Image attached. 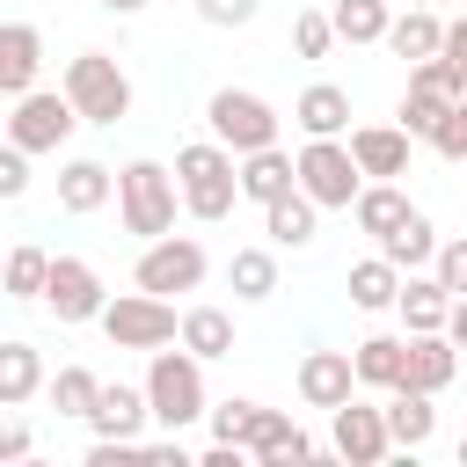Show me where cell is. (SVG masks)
<instances>
[{
    "mask_svg": "<svg viewBox=\"0 0 467 467\" xmlns=\"http://www.w3.org/2000/svg\"><path fill=\"white\" fill-rule=\"evenodd\" d=\"M29 190V153L15 139H0V197H22Z\"/></svg>",
    "mask_w": 467,
    "mask_h": 467,
    "instance_id": "f35d334b",
    "label": "cell"
},
{
    "mask_svg": "<svg viewBox=\"0 0 467 467\" xmlns=\"http://www.w3.org/2000/svg\"><path fill=\"white\" fill-rule=\"evenodd\" d=\"M350 372L358 387H401V336H365L350 350Z\"/></svg>",
    "mask_w": 467,
    "mask_h": 467,
    "instance_id": "83f0119b",
    "label": "cell"
},
{
    "mask_svg": "<svg viewBox=\"0 0 467 467\" xmlns=\"http://www.w3.org/2000/svg\"><path fill=\"white\" fill-rule=\"evenodd\" d=\"M102 7H109V15H139L146 0H102Z\"/></svg>",
    "mask_w": 467,
    "mask_h": 467,
    "instance_id": "ee69618b",
    "label": "cell"
},
{
    "mask_svg": "<svg viewBox=\"0 0 467 467\" xmlns=\"http://www.w3.org/2000/svg\"><path fill=\"white\" fill-rule=\"evenodd\" d=\"M139 292H153V299H168V292H197L204 285V248L190 241V234H161V241H146V255H139Z\"/></svg>",
    "mask_w": 467,
    "mask_h": 467,
    "instance_id": "9c48e42d",
    "label": "cell"
},
{
    "mask_svg": "<svg viewBox=\"0 0 467 467\" xmlns=\"http://www.w3.org/2000/svg\"><path fill=\"white\" fill-rule=\"evenodd\" d=\"M387 394H394V401L379 409V416H387V438H394V445H409V452H416V445H431V431H438L431 394H416V387H387Z\"/></svg>",
    "mask_w": 467,
    "mask_h": 467,
    "instance_id": "44dd1931",
    "label": "cell"
},
{
    "mask_svg": "<svg viewBox=\"0 0 467 467\" xmlns=\"http://www.w3.org/2000/svg\"><path fill=\"white\" fill-rule=\"evenodd\" d=\"M394 306H401V321H409V336H423V328H445V306H452V292H445L438 277H401V292H394Z\"/></svg>",
    "mask_w": 467,
    "mask_h": 467,
    "instance_id": "d4e9b609",
    "label": "cell"
},
{
    "mask_svg": "<svg viewBox=\"0 0 467 467\" xmlns=\"http://www.w3.org/2000/svg\"><path fill=\"white\" fill-rule=\"evenodd\" d=\"M350 161H358V175H401L409 168V131L401 124H358L350 131Z\"/></svg>",
    "mask_w": 467,
    "mask_h": 467,
    "instance_id": "2e32d148",
    "label": "cell"
},
{
    "mask_svg": "<svg viewBox=\"0 0 467 467\" xmlns=\"http://www.w3.org/2000/svg\"><path fill=\"white\" fill-rule=\"evenodd\" d=\"M350 387H358L350 350H306L299 358V401L306 409H336V401H350Z\"/></svg>",
    "mask_w": 467,
    "mask_h": 467,
    "instance_id": "5bb4252c",
    "label": "cell"
},
{
    "mask_svg": "<svg viewBox=\"0 0 467 467\" xmlns=\"http://www.w3.org/2000/svg\"><path fill=\"white\" fill-rule=\"evenodd\" d=\"M292 175H299V190L321 204V212H350V197L365 190V175H358V161H350V146L343 139H306L299 146V161H292Z\"/></svg>",
    "mask_w": 467,
    "mask_h": 467,
    "instance_id": "8992f818",
    "label": "cell"
},
{
    "mask_svg": "<svg viewBox=\"0 0 467 467\" xmlns=\"http://www.w3.org/2000/svg\"><path fill=\"white\" fill-rule=\"evenodd\" d=\"M460 109H467V88H460Z\"/></svg>",
    "mask_w": 467,
    "mask_h": 467,
    "instance_id": "bcb514c9",
    "label": "cell"
},
{
    "mask_svg": "<svg viewBox=\"0 0 467 467\" xmlns=\"http://www.w3.org/2000/svg\"><path fill=\"white\" fill-rule=\"evenodd\" d=\"M292 117H299L306 139H336V131H350V95H343L336 80H314V88L292 102Z\"/></svg>",
    "mask_w": 467,
    "mask_h": 467,
    "instance_id": "d6986e66",
    "label": "cell"
},
{
    "mask_svg": "<svg viewBox=\"0 0 467 467\" xmlns=\"http://www.w3.org/2000/svg\"><path fill=\"white\" fill-rule=\"evenodd\" d=\"M44 394V358L36 343H0V409H22Z\"/></svg>",
    "mask_w": 467,
    "mask_h": 467,
    "instance_id": "7402d4cb",
    "label": "cell"
},
{
    "mask_svg": "<svg viewBox=\"0 0 467 467\" xmlns=\"http://www.w3.org/2000/svg\"><path fill=\"white\" fill-rule=\"evenodd\" d=\"M328 22H336V36H343V44H379V36H387V22H394V7H387V0H336V7H328Z\"/></svg>",
    "mask_w": 467,
    "mask_h": 467,
    "instance_id": "f1b7e54d",
    "label": "cell"
},
{
    "mask_svg": "<svg viewBox=\"0 0 467 467\" xmlns=\"http://www.w3.org/2000/svg\"><path fill=\"white\" fill-rule=\"evenodd\" d=\"M379 255H387L394 270H416V263H431V255H438V234H431V219H423V212H409L401 226H387V234H379Z\"/></svg>",
    "mask_w": 467,
    "mask_h": 467,
    "instance_id": "4316f807",
    "label": "cell"
},
{
    "mask_svg": "<svg viewBox=\"0 0 467 467\" xmlns=\"http://www.w3.org/2000/svg\"><path fill=\"white\" fill-rule=\"evenodd\" d=\"M328 416H336V460H350V467H379V460L394 452V438H387V416H379V409L336 401Z\"/></svg>",
    "mask_w": 467,
    "mask_h": 467,
    "instance_id": "4fadbf2b",
    "label": "cell"
},
{
    "mask_svg": "<svg viewBox=\"0 0 467 467\" xmlns=\"http://www.w3.org/2000/svg\"><path fill=\"white\" fill-rule=\"evenodd\" d=\"M95 387H102V379H95L88 365H58V372L44 379V394H51L58 416H88V409H95Z\"/></svg>",
    "mask_w": 467,
    "mask_h": 467,
    "instance_id": "d6a6232c",
    "label": "cell"
},
{
    "mask_svg": "<svg viewBox=\"0 0 467 467\" xmlns=\"http://www.w3.org/2000/svg\"><path fill=\"white\" fill-rule=\"evenodd\" d=\"M350 212H358V226H365V234L379 241V234H387V226H401V219H409L416 204H409V197H401L394 182H372V190H358V197H350Z\"/></svg>",
    "mask_w": 467,
    "mask_h": 467,
    "instance_id": "f546056e",
    "label": "cell"
},
{
    "mask_svg": "<svg viewBox=\"0 0 467 467\" xmlns=\"http://www.w3.org/2000/svg\"><path fill=\"white\" fill-rule=\"evenodd\" d=\"M36 452V431L22 416H0V460H29Z\"/></svg>",
    "mask_w": 467,
    "mask_h": 467,
    "instance_id": "b9f144b4",
    "label": "cell"
},
{
    "mask_svg": "<svg viewBox=\"0 0 467 467\" xmlns=\"http://www.w3.org/2000/svg\"><path fill=\"white\" fill-rule=\"evenodd\" d=\"M175 190H182L190 219H226L234 197H241V182H234V153H226L219 139L182 146V153H175Z\"/></svg>",
    "mask_w": 467,
    "mask_h": 467,
    "instance_id": "7a4b0ae2",
    "label": "cell"
},
{
    "mask_svg": "<svg viewBox=\"0 0 467 467\" xmlns=\"http://www.w3.org/2000/svg\"><path fill=\"white\" fill-rule=\"evenodd\" d=\"M234 182H241V197H255V204H277L285 190H299V175H292V153H277V146H255V153H241Z\"/></svg>",
    "mask_w": 467,
    "mask_h": 467,
    "instance_id": "e0dca14e",
    "label": "cell"
},
{
    "mask_svg": "<svg viewBox=\"0 0 467 467\" xmlns=\"http://www.w3.org/2000/svg\"><path fill=\"white\" fill-rule=\"evenodd\" d=\"M204 124H212V139H219L226 153L277 146V109H270L263 95H248V88H219V95L204 102Z\"/></svg>",
    "mask_w": 467,
    "mask_h": 467,
    "instance_id": "5b68a950",
    "label": "cell"
},
{
    "mask_svg": "<svg viewBox=\"0 0 467 467\" xmlns=\"http://www.w3.org/2000/svg\"><path fill=\"white\" fill-rule=\"evenodd\" d=\"M314 212H321V204H314L306 190H285L277 204H263V226H270L277 248H306V241H314Z\"/></svg>",
    "mask_w": 467,
    "mask_h": 467,
    "instance_id": "cb8c5ba5",
    "label": "cell"
},
{
    "mask_svg": "<svg viewBox=\"0 0 467 467\" xmlns=\"http://www.w3.org/2000/svg\"><path fill=\"white\" fill-rule=\"evenodd\" d=\"M438 58H445V66H452V80L467 88V15H460V22H445V36H438Z\"/></svg>",
    "mask_w": 467,
    "mask_h": 467,
    "instance_id": "60d3db41",
    "label": "cell"
},
{
    "mask_svg": "<svg viewBox=\"0 0 467 467\" xmlns=\"http://www.w3.org/2000/svg\"><path fill=\"white\" fill-rule=\"evenodd\" d=\"M445 336H452V350H467V292L445 306Z\"/></svg>",
    "mask_w": 467,
    "mask_h": 467,
    "instance_id": "7bdbcfd3",
    "label": "cell"
},
{
    "mask_svg": "<svg viewBox=\"0 0 467 467\" xmlns=\"http://www.w3.org/2000/svg\"><path fill=\"white\" fill-rule=\"evenodd\" d=\"M80 423H95V438H139L146 431V387H95V409Z\"/></svg>",
    "mask_w": 467,
    "mask_h": 467,
    "instance_id": "ac0fdd59",
    "label": "cell"
},
{
    "mask_svg": "<svg viewBox=\"0 0 467 467\" xmlns=\"http://www.w3.org/2000/svg\"><path fill=\"white\" fill-rule=\"evenodd\" d=\"M460 460H467V438H460Z\"/></svg>",
    "mask_w": 467,
    "mask_h": 467,
    "instance_id": "f6af8a7d",
    "label": "cell"
},
{
    "mask_svg": "<svg viewBox=\"0 0 467 467\" xmlns=\"http://www.w3.org/2000/svg\"><path fill=\"white\" fill-rule=\"evenodd\" d=\"M146 416L168 423V431L204 416V372H197L190 350H153V365H146Z\"/></svg>",
    "mask_w": 467,
    "mask_h": 467,
    "instance_id": "277c9868",
    "label": "cell"
},
{
    "mask_svg": "<svg viewBox=\"0 0 467 467\" xmlns=\"http://www.w3.org/2000/svg\"><path fill=\"white\" fill-rule=\"evenodd\" d=\"M431 146H438L445 161H467V109H460V95H452V109L431 124Z\"/></svg>",
    "mask_w": 467,
    "mask_h": 467,
    "instance_id": "d590c367",
    "label": "cell"
},
{
    "mask_svg": "<svg viewBox=\"0 0 467 467\" xmlns=\"http://www.w3.org/2000/svg\"><path fill=\"white\" fill-rule=\"evenodd\" d=\"M438 36H445V22H438V15H423V7H409V15H394V22H387V36H379V44H394V58H409V66H416V58H438Z\"/></svg>",
    "mask_w": 467,
    "mask_h": 467,
    "instance_id": "484cf974",
    "label": "cell"
},
{
    "mask_svg": "<svg viewBox=\"0 0 467 467\" xmlns=\"http://www.w3.org/2000/svg\"><path fill=\"white\" fill-rule=\"evenodd\" d=\"M292 44H299V58H328V44H336V22H328L321 7H306V15L292 22Z\"/></svg>",
    "mask_w": 467,
    "mask_h": 467,
    "instance_id": "e575fe53",
    "label": "cell"
},
{
    "mask_svg": "<svg viewBox=\"0 0 467 467\" xmlns=\"http://www.w3.org/2000/svg\"><path fill=\"white\" fill-rule=\"evenodd\" d=\"M44 306L73 328V321H95L102 314V277L80 263V255H51V270H44Z\"/></svg>",
    "mask_w": 467,
    "mask_h": 467,
    "instance_id": "30bf717a",
    "label": "cell"
},
{
    "mask_svg": "<svg viewBox=\"0 0 467 467\" xmlns=\"http://www.w3.org/2000/svg\"><path fill=\"white\" fill-rule=\"evenodd\" d=\"M44 270H51V255H44V248H15V255H7V270H0V285H7L15 299H44Z\"/></svg>",
    "mask_w": 467,
    "mask_h": 467,
    "instance_id": "836d02e7",
    "label": "cell"
},
{
    "mask_svg": "<svg viewBox=\"0 0 467 467\" xmlns=\"http://www.w3.org/2000/svg\"><path fill=\"white\" fill-rule=\"evenodd\" d=\"M241 452H248V460H263V467H285V460H314L321 445H314V438H306V431H299L285 409H255V416H248Z\"/></svg>",
    "mask_w": 467,
    "mask_h": 467,
    "instance_id": "7c38bea8",
    "label": "cell"
},
{
    "mask_svg": "<svg viewBox=\"0 0 467 467\" xmlns=\"http://www.w3.org/2000/svg\"><path fill=\"white\" fill-rule=\"evenodd\" d=\"M394 292H401V270H394L387 255H372V263H358V270H350V306L379 314V306H394Z\"/></svg>",
    "mask_w": 467,
    "mask_h": 467,
    "instance_id": "4dcf8cb0",
    "label": "cell"
},
{
    "mask_svg": "<svg viewBox=\"0 0 467 467\" xmlns=\"http://www.w3.org/2000/svg\"><path fill=\"white\" fill-rule=\"evenodd\" d=\"M452 372H460V350H452V336H445V328L401 336V387H416V394H445V387H452Z\"/></svg>",
    "mask_w": 467,
    "mask_h": 467,
    "instance_id": "8fae6325",
    "label": "cell"
},
{
    "mask_svg": "<svg viewBox=\"0 0 467 467\" xmlns=\"http://www.w3.org/2000/svg\"><path fill=\"white\" fill-rule=\"evenodd\" d=\"M197 15L212 29H241V22H255V0H197Z\"/></svg>",
    "mask_w": 467,
    "mask_h": 467,
    "instance_id": "ab89813d",
    "label": "cell"
},
{
    "mask_svg": "<svg viewBox=\"0 0 467 467\" xmlns=\"http://www.w3.org/2000/svg\"><path fill=\"white\" fill-rule=\"evenodd\" d=\"M431 277H438V285H445L452 299L467 292V234H460V241H445V248L431 255Z\"/></svg>",
    "mask_w": 467,
    "mask_h": 467,
    "instance_id": "8d00e7d4",
    "label": "cell"
},
{
    "mask_svg": "<svg viewBox=\"0 0 467 467\" xmlns=\"http://www.w3.org/2000/svg\"><path fill=\"white\" fill-rule=\"evenodd\" d=\"M175 336H182V350L204 365V358H234V321L219 314V306H190L182 321H175Z\"/></svg>",
    "mask_w": 467,
    "mask_h": 467,
    "instance_id": "603a6c76",
    "label": "cell"
},
{
    "mask_svg": "<svg viewBox=\"0 0 467 467\" xmlns=\"http://www.w3.org/2000/svg\"><path fill=\"white\" fill-rule=\"evenodd\" d=\"M58 95L73 102L80 124H124V117H131V80H124V66H117L109 51H80V58H66Z\"/></svg>",
    "mask_w": 467,
    "mask_h": 467,
    "instance_id": "6da1fadb",
    "label": "cell"
},
{
    "mask_svg": "<svg viewBox=\"0 0 467 467\" xmlns=\"http://www.w3.org/2000/svg\"><path fill=\"white\" fill-rule=\"evenodd\" d=\"M44 73V29L36 22H0V95L36 88Z\"/></svg>",
    "mask_w": 467,
    "mask_h": 467,
    "instance_id": "9a60e30c",
    "label": "cell"
},
{
    "mask_svg": "<svg viewBox=\"0 0 467 467\" xmlns=\"http://www.w3.org/2000/svg\"><path fill=\"white\" fill-rule=\"evenodd\" d=\"M73 102L66 95H51V88H22L15 95V117H7V139L22 146V153H58L66 139H73Z\"/></svg>",
    "mask_w": 467,
    "mask_h": 467,
    "instance_id": "ba28073f",
    "label": "cell"
},
{
    "mask_svg": "<svg viewBox=\"0 0 467 467\" xmlns=\"http://www.w3.org/2000/svg\"><path fill=\"white\" fill-rule=\"evenodd\" d=\"M204 416H212V438H219V445H241V438H248L255 401H219V409H204Z\"/></svg>",
    "mask_w": 467,
    "mask_h": 467,
    "instance_id": "74e56055",
    "label": "cell"
},
{
    "mask_svg": "<svg viewBox=\"0 0 467 467\" xmlns=\"http://www.w3.org/2000/svg\"><path fill=\"white\" fill-rule=\"evenodd\" d=\"M95 321H102V336L117 350H161V343H175V306L153 299V292H117V299H102Z\"/></svg>",
    "mask_w": 467,
    "mask_h": 467,
    "instance_id": "52a82bcc",
    "label": "cell"
},
{
    "mask_svg": "<svg viewBox=\"0 0 467 467\" xmlns=\"http://www.w3.org/2000/svg\"><path fill=\"white\" fill-rule=\"evenodd\" d=\"M117 212H124V234L161 241L175 226V168H161V161L117 168Z\"/></svg>",
    "mask_w": 467,
    "mask_h": 467,
    "instance_id": "3957f363",
    "label": "cell"
},
{
    "mask_svg": "<svg viewBox=\"0 0 467 467\" xmlns=\"http://www.w3.org/2000/svg\"><path fill=\"white\" fill-rule=\"evenodd\" d=\"M226 277H234L241 299H270V292H277V255H270V248H234Z\"/></svg>",
    "mask_w": 467,
    "mask_h": 467,
    "instance_id": "1f68e13d",
    "label": "cell"
},
{
    "mask_svg": "<svg viewBox=\"0 0 467 467\" xmlns=\"http://www.w3.org/2000/svg\"><path fill=\"white\" fill-rule=\"evenodd\" d=\"M109 190H117V175H109L102 161H66V168H58V204H66L73 219L102 212V204H109Z\"/></svg>",
    "mask_w": 467,
    "mask_h": 467,
    "instance_id": "ffe728a7",
    "label": "cell"
}]
</instances>
